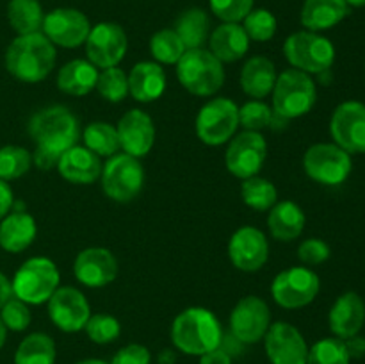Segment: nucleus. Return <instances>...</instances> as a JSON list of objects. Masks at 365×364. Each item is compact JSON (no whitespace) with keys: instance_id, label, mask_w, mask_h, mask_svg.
Returning <instances> with one entry per match:
<instances>
[{"instance_id":"10","label":"nucleus","mask_w":365,"mask_h":364,"mask_svg":"<svg viewBox=\"0 0 365 364\" xmlns=\"http://www.w3.org/2000/svg\"><path fill=\"white\" fill-rule=\"evenodd\" d=\"M307 177L321 186H341L353 171L351 153L335 143H316L303 156Z\"/></svg>"},{"instance_id":"8","label":"nucleus","mask_w":365,"mask_h":364,"mask_svg":"<svg viewBox=\"0 0 365 364\" xmlns=\"http://www.w3.org/2000/svg\"><path fill=\"white\" fill-rule=\"evenodd\" d=\"M100 181L107 198L118 203H128L138 198L143 191L145 168L138 157L118 152L106 161Z\"/></svg>"},{"instance_id":"23","label":"nucleus","mask_w":365,"mask_h":364,"mask_svg":"<svg viewBox=\"0 0 365 364\" xmlns=\"http://www.w3.org/2000/svg\"><path fill=\"white\" fill-rule=\"evenodd\" d=\"M365 323V302L356 291H346L339 296L328 314V325L335 338L348 339L360 334Z\"/></svg>"},{"instance_id":"37","label":"nucleus","mask_w":365,"mask_h":364,"mask_svg":"<svg viewBox=\"0 0 365 364\" xmlns=\"http://www.w3.org/2000/svg\"><path fill=\"white\" fill-rule=\"evenodd\" d=\"M96 91L103 100L110 103L123 102L128 96V75L120 66L100 70L96 81Z\"/></svg>"},{"instance_id":"22","label":"nucleus","mask_w":365,"mask_h":364,"mask_svg":"<svg viewBox=\"0 0 365 364\" xmlns=\"http://www.w3.org/2000/svg\"><path fill=\"white\" fill-rule=\"evenodd\" d=\"M102 161L96 153L86 148L84 145H75L63 152L57 159V171L64 181L71 184L89 186L96 182L102 175Z\"/></svg>"},{"instance_id":"4","label":"nucleus","mask_w":365,"mask_h":364,"mask_svg":"<svg viewBox=\"0 0 365 364\" xmlns=\"http://www.w3.org/2000/svg\"><path fill=\"white\" fill-rule=\"evenodd\" d=\"M274 116L282 120H296L314 109L317 102V88L312 75L287 68L278 74L274 88L271 91Z\"/></svg>"},{"instance_id":"26","label":"nucleus","mask_w":365,"mask_h":364,"mask_svg":"<svg viewBox=\"0 0 365 364\" xmlns=\"http://www.w3.org/2000/svg\"><path fill=\"white\" fill-rule=\"evenodd\" d=\"M38 225L27 211H13L0 220V248L9 253H20L34 243Z\"/></svg>"},{"instance_id":"50","label":"nucleus","mask_w":365,"mask_h":364,"mask_svg":"<svg viewBox=\"0 0 365 364\" xmlns=\"http://www.w3.org/2000/svg\"><path fill=\"white\" fill-rule=\"evenodd\" d=\"M32 164H36V166L39 168V170H50V168H53L57 164V157L50 156L48 152H45V150H39L36 148L34 153H32Z\"/></svg>"},{"instance_id":"5","label":"nucleus","mask_w":365,"mask_h":364,"mask_svg":"<svg viewBox=\"0 0 365 364\" xmlns=\"http://www.w3.org/2000/svg\"><path fill=\"white\" fill-rule=\"evenodd\" d=\"M175 71L182 88L196 96H214L227 79L225 64L209 49L185 50Z\"/></svg>"},{"instance_id":"19","label":"nucleus","mask_w":365,"mask_h":364,"mask_svg":"<svg viewBox=\"0 0 365 364\" xmlns=\"http://www.w3.org/2000/svg\"><path fill=\"white\" fill-rule=\"evenodd\" d=\"M116 256L103 246H89L81 250L73 261V275L77 282L91 289L106 288L118 277Z\"/></svg>"},{"instance_id":"15","label":"nucleus","mask_w":365,"mask_h":364,"mask_svg":"<svg viewBox=\"0 0 365 364\" xmlns=\"http://www.w3.org/2000/svg\"><path fill=\"white\" fill-rule=\"evenodd\" d=\"M48 318L59 330L75 334L84 330L89 316H91V305L81 289L73 285H59L46 302Z\"/></svg>"},{"instance_id":"39","label":"nucleus","mask_w":365,"mask_h":364,"mask_svg":"<svg viewBox=\"0 0 365 364\" xmlns=\"http://www.w3.org/2000/svg\"><path fill=\"white\" fill-rule=\"evenodd\" d=\"M242 29L248 34L250 41L257 43H266L271 41L277 34L278 21L277 16L271 13L269 9H252L248 13V16L242 20Z\"/></svg>"},{"instance_id":"13","label":"nucleus","mask_w":365,"mask_h":364,"mask_svg":"<svg viewBox=\"0 0 365 364\" xmlns=\"http://www.w3.org/2000/svg\"><path fill=\"white\" fill-rule=\"evenodd\" d=\"M271 327V309L264 298L246 295L230 313V332L235 341L253 345L262 341Z\"/></svg>"},{"instance_id":"40","label":"nucleus","mask_w":365,"mask_h":364,"mask_svg":"<svg viewBox=\"0 0 365 364\" xmlns=\"http://www.w3.org/2000/svg\"><path fill=\"white\" fill-rule=\"evenodd\" d=\"M351 359L342 339L324 338L309 348L307 364H349Z\"/></svg>"},{"instance_id":"27","label":"nucleus","mask_w":365,"mask_h":364,"mask_svg":"<svg viewBox=\"0 0 365 364\" xmlns=\"http://www.w3.org/2000/svg\"><path fill=\"white\" fill-rule=\"evenodd\" d=\"M307 216L302 207L292 200H282L269 209L267 228L277 241L291 243L305 231Z\"/></svg>"},{"instance_id":"9","label":"nucleus","mask_w":365,"mask_h":364,"mask_svg":"<svg viewBox=\"0 0 365 364\" xmlns=\"http://www.w3.org/2000/svg\"><path fill=\"white\" fill-rule=\"evenodd\" d=\"M195 128L203 145H227L239 131V106L227 96H214L198 111Z\"/></svg>"},{"instance_id":"21","label":"nucleus","mask_w":365,"mask_h":364,"mask_svg":"<svg viewBox=\"0 0 365 364\" xmlns=\"http://www.w3.org/2000/svg\"><path fill=\"white\" fill-rule=\"evenodd\" d=\"M120 148L138 159L148 156L155 145V125L146 111L128 109L116 123Z\"/></svg>"},{"instance_id":"41","label":"nucleus","mask_w":365,"mask_h":364,"mask_svg":"<svg viewBox=\"0 0 365 364\" xmlns=\"http://www.w3.org/2000/svg\"><path fill=\"white\" fill-rule=\"evenodd\" d=\"M274 120L273 107L267 106L264 100H248L239 107V127L245 131L262 132Z\"/></svg>"},{"instance_id":"48","label":"nucleus","mask_w":365,"mask_h":364,"mask_svg":"<svg viewBox=\"0 0 365 364\" xmlns=\"http://www.w3.org/2000/svg\"><path fill=\"white\" fill-rule=\"evenodd\" d=\"M200 364H232V355L220 346V348L200 355Z\"/></svg>"},{"instance_id":"16","label":"nucleus","mask_w":365,"mask_h":364,"mask_svg":"<svg viewBox=\"0 0 365 364\" xmlns=\"http://www.w3.org/2000/svg\"><path fill=\"white\" fill-rule=\"evenodd\" d=\"M91 24L82 11L73 7H57L45 14L41 32L53 46L78 49L88 39Z\"/></svg>"},{"instance_id":"35","label":"nucleus","mask_w":365,"mask_h":364,"mask_svg":"<svg viewBox=\"0 0 365 364\" xmlns=\"http://www.w3.org/2000/svg\"><path fill=\"white\" fill-rule=\"evenodd\" d=\"M242 202L253 211H269L278 202V189L269 178L255 177L245 178L241 184Z\"/></svg>"},{"instance_id":"54","label":"nucleus","mask_w":365,"mask_h":364,"mask_svg":"<svg viewBox=\"0 0 365 364\" xmlns=\"http://www.w3.org/2000/svg\"><path fill=\"white\" fill-rule=\"evenodd\" d=\"M349 7H365V0H346Z\"/></svg>"},{"instance_id":"28","label":"nucleus","mask_w":365,"mask_h":364,"mask_svg":"<svg viewBox=\"0 0 365 364\" xmlns=\"http://www.w3.org/2000/svg\"><path fill=\"white\" fill-rule=\"evenodd\" d=\"M250 43L241 24H221L209 36V50L223 64L242 59L248 54Z\"/></svg>"},{"instance_id":"18","label":"nucleus","mask_w":365,"mask_h":364,"mask_svg":"<svg viewBox=\"0 0 365 364\" xmlns=\"http://www.w3.org/2000/svg\"><path fill=\"white\" fill-rule=\"evenodd\" d=\"M228 257L239 271L255 273L269 259V241L260 228L252 225L239 227L228 241Z\"/></svg>"},{"instance_id":"17","label":"nucleus","mask_w":365,"mask_h":364,"mask_svg":"<svg viewBox=\"0 0 365 364\" xmlns=\"http://www.w3.org/2000/svg\"><path fill=\"white\" fill-rule=\"evenodd\" d=\"M330 134L335 145L348 153H365V103L346 100L330 118Z\"/></svg>"},{"instance_id":"47","label":"nucleus","mask_w":365,"mask_h":364,"mask_svg":"<svg viewBox=\"0 0 365 364\" xmlns=\"http://www.w3.org/2000/svg\"><path fill=\"white\" fill-rule=\"evenodd\" d=\"M13 203H14L13 189H11V186L7 184L6 181L0 178V220H4V218L11 213Z\"/></svg>"},{"instance_id":"31","label":"nucleus","mask_w":365,"mask_h":364,"mask_svg":"<svg viewBox=\"0 0 365 364\" xmlns=\"http://www.w3.org/2000/svg\"><path fill=\"white\" fill-rule=\"evenodd\" d=\"M173 31L177 32L178 38L182 39L187 50L203 49L210 36V21L209 14L200 7H191L185 9L175 21Z\"/></svg>"},{"instance_id":"49","label":"nucleus","mask_w":365,"mask_h":364,"mask_svg":"<svg viewBox=\"0 0 365 364\" xmlns=\"http://www.w3.org/2000/svg\"><path fill=\"white\" fill-rule=\"evenodd\" d=\"M346 345V350H348L349 359H360V357L365 355V338L360 334L353 335V338L342 339Z\"/></svg>"},{"instance_id":"44","label":"nucleus","mask_w":365,"mask_h":364,"mask_svg":"<svg viewBox=\"0 0 365 364\" xmlns=\"http://www.w3.org/2000/svg\"><path fill=\"white\" fill-rule=\"evenodd\" d=\"M0 320L6 325L7 330L13 332H24L25 328H29L32 321L31 309L25 302H21L20 298L13 296L6 302V305L0 309Z\"/></svg>"},{"instance_id":"43","label":"nucleus","mask_w":365,"mask_h":364,"mask_svg":"<svg viewBox=\"0 0 365 364\" xmlns=\"http://www.w3.org/2000/svg\"><path fill=\"white\" fill-rule=\"evenodd\" d=\"M209 4L214 16L223 24H241L253 9L255 0H209Z\"/></svg>"},{"instance_id":"11","label":"nucleus","mask_w":365,"mask_h":364,"mask_svg":"<svg viewBox=\"0 0 365 364\" xmlns=\"http://www.w3.org/2000/svg\"><path fill=\"white\" fill-rule=\"evenodd\" d=\"M319 275L309 266H291L280 271L271 282V296L282 309H303L317 298Z\"/></svg>"},{"instance_id":"32","label":"nucleus","mask_w":365,"mask_h":364,"mask_svg":"<svg viewBox=\"0 0 365 364\" xmlns=\"http://www.w3.org/2000/svg\"><path fill=\"white\" fill-rule=\"evenodd\" d=\"M7 20L18 36L34 34V32H41L45 11L39 0H9Z\"/></svg>"},{"instance_id":"51","label":"nucleus","mask_w":365,"mask_h":364,"mask_svg":"<svg viewBox=\"0 0 365 364\" xmlns=\"http://www.w3.org/2000/svg\"><path fill=\"white\" fill-rule=\"evenodd\" d=\"M13 284H11V280L7 278V275H4L2 271H0V309H2L4 305H6V302L9 298H13Z\"/></svg>"},{"instance_id":"34","label":"nucleus","mask_w":365,"mask_h":364,"mask_svg":"<svg viewBox=\"0 0 365 364\" xmlns=\"http://www.w3.org/2000/svg\"><path fill=\"white\" fill-rule=\"evenodd\" d=\"M82 141L88 150L98 157H113L120 152V139H118L116 125L109 121H91L82 131Z\"/></svg>"},{"instance_id":"24","label":"nucleus","mask_w":365,"mask_h":364,"mask_svg":"<svg viewBox=\"0 0 365 364\" xmlns=\"http://www.w3.org/2000/svg\"><path fill=\"white\" fill-rule=\"evenodd\" d=\"M128 95L141 103H150L164 95L168 86L166 71L155 61H141L128 71Z\"/></svg>"},{"instance_id":"45","label":"nucleus","mask_w":365,"mask_h":364,"mask_svg":"<svg viewBox=\"0 0 365 364\" xmlns=\"http://www.w3.org/2000/svg\"><path fill=\"white\" fill-rule=\"evenodd\" d=\"M330 256V245L319 238H309L299 243L298 246V259L305 266H319V264L327 263Z\"/></svg>"},{"instance_id":"3","label":"nucleus","mask_w":365,"mask_h":364,"mask_svg":"<svg viewBox=\"0 0 365 364\" xmlns=\"http://www.w3.org/2000/svg\"><path fill=\"white\" fill-rule=\"evenodd\" d=\"M27 131L36 148L45 150L57 159L61 153L77 145L82 134L78 118L66 106L59 103L43 107L32 114Z\"/></svg>"},{"instance_id":"2","label":"nucleus","mask_w":365,"mask_h":364,"mask_svg":"<svg viewBox=\"0 0 365 364\" xmlns=\"http://www.w3.org/2000/svg\"><path fill=\"white\" fill-rule=\"evenodd\" d=\"M171 341L185 355H203L223 345V327L212 310L187 307L171 323Z\"/></svg>"},{"instance_id":"14","label":"nucleus","mask_w":365,"mask_h":364,"mask_svg":"<svg viewBox=\"0 0 365 364\" xmlns=\"http://www.w3.org/2000/svg\"><path fill=\"white\" fill-rule=\"evenodd\" d=\"M84 46L88 61L98 70L118 66L128 50L127 32L114 21H100L91 27Z\"/></svg>"},{"instance_id":"7","label":"nucleus","mask_w":365,"mask_h":364,"mask_svg":"<svg viewBox=\"0 0 365 364\" xmlns=\"http://www.w3.org/2000/svg\"><path fill=\"white\" fill-rule=\"evenodd\" d=\"M284 56L291 68L309 75H321L334 66L335 46L319 32L298 31L285 39Z\"/></svg>"},{"instance_id":"52","label":"nucleus","mask_w":365,"mask_h":364,"mask_svg":"<svg viewBox=\"0 0 365 364\" xmlns=\"http://www.w3.org/2000/svg\"><path fill=\"white\" fill-rule=\"evenodd\" d=\"M6 339H7V328L6 325L2 323V320H0V350H2V346L6 345Z\"/></svg>"},{"instance_id":"30","label":"nucleus","mask_w":365,"mask_h":364,"mask_svg":"<svg viewBox=\"0 0 365 364\" xmlns=\"http://www.w3.org/2000/svg\"><path fill=\"white\" fill-rule=\"evenodd\" d=\"M100 70L88 59H71L57 71V88L64 95L86 96L96 88Z\"/></svg>"},{"instance_id":"12","label":"nucleus","mask_w":365,"mask_h":364,"mask_svg":"<svg viewBox=\"0 0 365 364\" xmlns=\"http://www.w3.org/2000/svg\"><path fill=\"white\" fill-rule=\"evenodd\" d=\"M227 145L225 166L235 178L245 181L260 173L267 159V141L262 132H237Z\"/></svg>"},{"instance_id":"42","label":"nucleus","mask_w":365,"mask_h":364,"mask_svg":"<svg viewBox=\"0 0 365 364\" xmlns=\"http://www.w3.org/2000/svg\"><path fill=\"white\" fill-rule=\"evenodd\" d=\"M86 334L96 345H109L121 334V323L114 316L106 313L91 314L84 327Z\"/></svg>"},{"instance_id":"53","label":"nucleus","mask_w":365,"mask_h":364,"mask_svg":"<svg viewBox=\"0 0 365 364\" xmlns=\"http://www.w3.org/2000/svg\"><path fill=\"white\" fill-rule=\"evenodd\" d=\"M75 364H109V363H106V360L102 359H84V360H78V363Z\"/></svg>"},{"instance_id":"6","label":"nucleus","mask_w":365,"mask_h":364,"mask_svg":"<svg viewBox=\"0 0 365 364\" xmlns=\"http://www.w3.org/2000/svg\"><path fill=\"white\" fill-rule=\"evenodd\" d=\"M13 295L27 305H41L48 302L61 285V273L57 264L50 257H31L14 273Z\"/></svg>"},{"instance_id":"33","label":"nucleus","mask_w":365,"mask_h":364,"mask_svg":"<svg viewBox=\"0 0 365 364\" xmlns=\"http://www.w3.org/2000/svg\"><path fill=\"white\" fill-rule=\"evenodd\" d=\"M56 343L45 332L25 335L14 352V364H56Z\"/></svg>"},{"instance_id":"46","label":"nucleus","mask_w":365,"mask_h":364,"mask_svg":"<svg viewBox=\"0 0 365 364\" xmlns=\"http://www.w3.org/2000/svg\"><path fill=\"white\" fill-rule=\"evenodd\" d=\"M109 364H152V355H150V350L146 346L130 343V345L118 350Z\"/></svg>"},{"instance_id":"25","label":"nucleus","mask_w":365,"mask_h":364,"mask_svg":"<svg viewBox=\"0 0 365 364\" xmlns=\"http://www.w3.org/2000/svg\"><path fill=\"white\" fill-rule=\"evenodd\" d=\"M278 71L273 61L264 56L250 57L241 68L239 84L242 91L253 100H264L271 95L277 82Z\"/></svg>"},{"instance_id":"36","label":"nucleus","mask_w":365,"mask_h":364,"mask_svg":"<svg viewBox=\"0 0 365 364\" xmlns=\"http://www.w3.org/2000/svg\"><path fill=\"white\" fill-rule=\"evenodd\" d=\"M150 54L159 64H177L187 49L173 29H160L150 38Z\"/></svg>"},{"instance_id":"20","label":"nucleus","mask_w":365,"mask_h":364,"mask_svg":"<svg viewBox=\"0 0 365 364\" xmlns=\"http://www.w3.org/2000/svg\"><path fill=\"white\" fill-rule=\"evenodd\" d=\"M262 341L271 364H307L309 345L294 325L287 321L271 323Z\"/></svg>"},{"instance_id":"29","label":"nucleus","mask_w":365,"mask_h":364,"mask_svg":"<svg viewBox=\"0 0 365 364\" xmlns=\"http://www.w3.org/2000/svg\"><path fill=\"white\" fill-rule=\"evenodd\" d=\"M346 0H305L299 20L305 31L323 32L334 29L349 14Z\"/></svg>"},{"instance_id":"38","label":"nucleus","mask_w":365,"mask_h":364,"mask_svg":"<svg viewBox=\"0 0 365 364\" xmlns=\"http://www.w3.org/2000/svg\"><path fill=\"white\" fill-rule=\"evenodd\" d=\"M32 153L24 146L6 145L0 148V178L2 181H14L20 178L31 170Z\"/></svg>"},{"instance_id":"1","label":"nucleus","mask_w":365,"mask_h":364,"mask_svg":"<svg viewBox=\"0 0 365 364\" xmlns=\"http://www.w3.org/2000/svg\"><path fill=\"white\" fill-rule=\"evenodd\" d=\"M57 50L43 32L16 36L6 50V70L14 79L36 84L56 68Z\"/></svg>"}]
</instances>
